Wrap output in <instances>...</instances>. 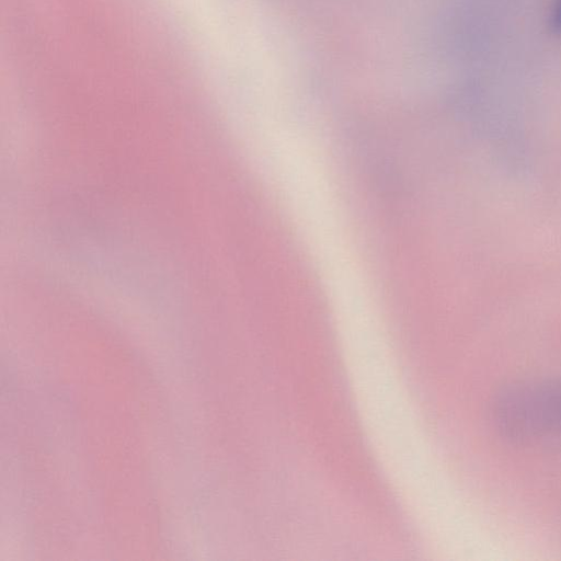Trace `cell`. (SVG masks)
I'll return each instance as SVG.
<instances>
[{"label":"cell","instance_id":"6da1fadb","mask_svg":"<svg viewBox=\"0 0 561 561\" xmlns=\"http://www.w3.org/2000/svg\"><path fill=\"white\" fill-rule=\"evenodd\" d=\"M491 411L496 430L511 440L561 434V378L512 385L496 396Z\"/></svg>","mask_w":561,"mask_h":561},{"label":"cell","instance_id":"7a4b0ae2","mask_svg":"<svg viewBox=\"0 0 561 561\" xmlns=\"http://www.w3.org/2000/svg\"><path fill=\"white\" fill-rule=\"evenodd\" d=\"M548 25L553 34L561 36V0H554L549 14Z\"/></svg>","mask_w":561,"mask_h":561}]
</instances>
